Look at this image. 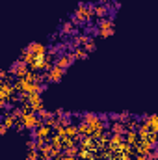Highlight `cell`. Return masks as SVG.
Listing matches in <instances>:
<instances>
[{
    "label": "cell",
    "instance_id": "52a82bcc",
    "mask_svg": "<svg viewBox=\"0 0 158 160\" xmlns=\"http://www.w3.org/2000/svg\"><path fill=\"white\" fill-rule=\"evenodd\" d=\"M26 50L32 52L34 56H45V54H47V47H45L43 43H30V45L26 47Z\"/></svg>",
    "mask_w": 158,
    "mask_h": 160
},
{
    "label": "cell",
    "instance_id": "8fae6325",
    "mask_svg": "<svg viewBox=\"0 0 158 160\" xmlns=\"http://www.w3.org/2000/svg\"><path fill=\"white\" fill-rule=\"evenodd\" d=\"M125 132H126V143H128V145H136V143L140 142L136 130H125Z\"/></svg>",
    "mask_w": 158,
    "mask_h": 160
},
{
    "label": "cell",
    "instance_id": "9c48e42d",
    "mask_svg": "<svg viewBox=\"0 0 158 160\" xmlns=\"http://www.w3.org/2000/svg\"><path fill=\"white\" fill-rule=\"evenodd\" d=\"M106 15H108V6H104V4H95L93 6V17L104 19Z\"/></svg>",
    "mask_w": 158,
    "mask_h": 160
},
{
    "label": "cell",
    "instance_id": "2e32d148",
    "mask_svg": "<svg viewBox=\"0 0 158 160\" xmlns=\"http://www.w3.org/2000/svg\"><path fill=\"white\" fill-rule=\"evenodd\" d=\"M75 32V26H73V22H63L62 24V34L63 36H67V34H73Z\"/></svg>",
    "mask_w": 158,
    "mask_h": 160
},
{
    "label": "cell",
    "instance_id": "7402d4cb",
    "mask_svg": "<svg viewBox=\"0 0 158 160\" xmlns=\"http://www.w3.org/2000/svg\"><path fill=\"white\" fill-rule=\"evenodd\" d=\"M101 2H102V4H104V2H112V0H101Z\"/></svg>",
    "mask_w": 158,
    "mask_h": 160
},
{
    "label": "cell",
    "instance_id": "30bf717a",
    "mask_svg": "<svg viewBox=\"0 0 158 160\" xmlns=\"http://www.w3.org/2000/svg\"><path fill=\"white\" fill-rule=\"evenodd\" d=\"M48 134H50V127H48V125L41 123L39 127H36V134H34L36 138H45V140H47V138H48Z\"/></svg>",
    "mask_w": 158,
    "mask_h": 160
},
{
    "label": "cell",
    "instance_id": "d6986e66",
    "mask_svg": "<svg viewBox=\"0 0 158 160\" xmlns=\"http://www.w3.org/2000/svg\"><path fill=\"white\" fill-rule=\"evenodd\" d=\"M56 116H58V118H62V116H65V112H63L62 108H58V110H56Z\"/></svg>",
    "mask_w": 158,
    "mask_h": 160
},
{
    "label": "cell",
    "instance_id": "277c9868",
    "mask_svg": "<svg viewBox=\"0 0 158 160\" xmlns=\"http://www.w3.org/2000/svg\"><path fill=\"white\" fill-rule=\"evenodd\" d=\"M63 73H65V71H63L62 67H58V65H52V67L47 71L45 80H47V82H54V84H56V82H60V80L63 78Z\"/></svg>",
    "mask_w": 158,
    "mask_h": 160
},
{
    "label": "cell",
    "instance_id": "4fadbf2b",
    "mask_svg": "<svg viewBox=\"0 0 158 160\" xmlns=\"http://www.w3.org/2000/svg\"><path fill=\"white\" fill-rule=\"evenodd\" d=\"M73 56H75V60H86L89 54L84 50V47H77V48L73 50Z\"/></svg>",
    "mask_w": 158,
    "mask_h": 160
},
{
    "label": "cell",
    "instance_id": "e0dca14e",
    "mask_svg": "<svg viewBox=\"0 0 158 160\" xmlns=\"http://www.w3.org/2000/svg\"><path fill=\"white\" fill-rule=\"evenodd\" d=\"M84 50H86L87 54H91V52L95 50V41L91 39V41H89V43H86V45H84Z\"/></svg>",
    "mask_w": 158,
    "mask_h": 160
},
{
    "label": "cell",
    "instance_id": "3957f363",
    "mask_svg": "<svg viewBox=\"0 0 158 160\" xmlns=\"http://www.w3.org/2000/svg\"><path fill=\"white\" fill-rule=\"evenodd\" d=\"M21 123L24 125V128H36V127H39L43 121H41L34 112H28V114H22V116H21Z\"/></svg>",
    "mask_w": 158,
    "mask_h": 160
},
{
    "label": "cell",
    "instance_id": "5b68a950",
    "mask_svg": "<svg viewBox=\"0 0 158 160\" xmlns=\"http://www.w3.org/2000/svg\"><path fill=\"white\" fill-rule=\"evenodd\" d=\"M28 104H30L34 114H37L39 110H43V99H41L39 93H28Z\"/></svg>",
    "mask_w": 158,
    "mask_h": 160
},
{
    "label": "cell",
    "instance_id": "5bb4252c",
    "mask_svg": "<svg viewBox=\"0 0 158 160\" xmlns=\"http://www.w3.org/2000/svg\"><path fill=\"white\" fill-rule=\"evenodd\" d=\"M110 128L114 134H125V123H121V121H114Z\"/></svg>",
    "mask_w": 158,
    "mask_h": 160
},
{
    "label": "cell",
    "instance_id": "ba28073f",
    "mask_svg": "<svg viewBox=\"0 0 158 160\" xmlns=\"http://www.w3.org/2000/svg\"><path fill=\"white\" fill-rule=\"evenodd\" d=\"M151 149H153V143L147 142V140H140V142L136 143V151H138V155H147Z\"/></svg>",
    "mask_w": 158,
    "mask_h": 160
},
{
    "label": "cell",
    "instance_id": "44dd1931",
    "mask_svg": "<svg viewBox=\"0 0 158 160\" xmlns=\"http://www.w3.org/2000/svg\"><path fill=\"white\" fill-rule=\"evenodd\" d=\"M4 106H6V102H4V101H0V114H2V110H4Z\"/></svg>",
    "mask_w": 158,
    "mask_h": 160
},
{
    "label": "cell",
    "instance_id": "ffe728a7",
    "mask_svg": "<svg viewBox=\"0 0 158 160\" xmlns=\"http://www.w3.org/2000/svg\"><path fill=\"white\" fill-rule=\"evenodd\" d=\"M136 160H147V155H138Z\"/></svg>",
    "mask_w": 158,
    "mask_h": 160
},
{
    "label": "cell",
    "instance_id": "603a6c76",
    "mask_svg": "<svg viewBox=\"0 0 158 160\" xmlns=\"http://www.w3.org/2000/svg\"><path fill=\"white\" fill-rule=\"evenodd\" d=\"M0 84H2V78H0Z\"/></svg>",
    "mask_w": 158,
    "mask_h": 160
},
{
    "label": "cell",
    "instance_id": "7c38bea8",
    "mask_svg": "<svg viewBox=\"0 0 158 160\" xmlns=\"http://www.w3.org/2000/svg\"><path fill=\"white\" fill-rule=\"evenodd\" d=\"M15 118L11 116V114H4V118H2V125L6 127V128H11V127H15Z\"/></svg>",
    "mask_w": 158,
    "mask_h": 160
},
{
    "label": "cell",
    "instance_id": "6da1fadb",
    "mask_svg": "<svg viewBox=\"0 0 158 160\" xmlns=\"http://www.w3.org/2000/svg\"><path fill=\"white\" fill-rule=\"evenodd\" d=\"M93 19V6L89 4H78L75 15H73V24H82L84 21H91Z\"/></svg>",
    "mask_w": 158,
    "mask_h": 160
},
{
    "label": "cell",
    "instance_id": "ac0fdd59",
    "mask_svg": "<svg viewBox=\"0 0 158 160\" xmlns=\"http://www.w3.org/2000/svg\"><path fill=\"white\" fill-rule=\"evenodd\" d=\"M11 116H13L15 119H19V118L22 116V110H21V108H13V112H11Z\"/></svg>",
    "mask_w": 158,
    "mask_h": 160
},
{
    "label": "cell",
    "instance_id": "8992f818",
    "mask_svg": "<svg viewBox=\"0 0 158 160\" xmlns=\"http://www.w3.org/2000/svg\"><path fill=\"white\" fill-rule=\"evenodd\" d=\"M75 62V56H73V52H67V54H62V56H58V60H56V63L54 65H58V67H62L63 71Z\"/></svg>",
    "mask_w": 158,
    "mask_h": 160
},
{
    "label": "cell",
    "instance_id": "7a4b0ae2",
    "mask_svg": "<svg viewBox=\"0 0 158 160\" xmlns=\"http://www.w3.org/2000/svg\"><path fill=\"white\" fill-rule=\"evenodd\" d=\"M97 28H99V38H102V39L114 36V32H116L114 21H112V19H106V17L97 21Z\"/></svg>",
    "mask_w": 158,
    "mask_h": 160
},
{
    "label": "cell",
    "instance_id": "9a60e30c",
    "mask_svg": "<svg viewBox=\"0 0 158 160\" xmlns=\"http://www.w3.org/2000/svg\"><path fill=\"white\" fill-rule=\"evenodd\" d=\"M77 130H78V134H84V136H91V130H89V127H87V123H86V121L78 123Z\"/></svg>",
    "mask_w": 158,
    "mask_h": 160
},
{
    "label": "cell",
    "instance_id": "cb8c5ba5",
    "mask_svg": "<svg viewBox=\"0 0 158 160\" xmlns=\"http://www.w3.org/2000/svg\"><path fill=\"white\" fill-rule=\"evenodd\" d=\"M80 160H84V158H80Z\"/></svg>",
    "mask_w": 158,
    "mask_h": 160
}]
</instances>
